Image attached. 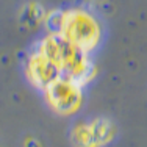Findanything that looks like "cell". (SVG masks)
<instances>
[{"label":"cell","mask_w":147,"mask_h":147,"mask_svg":"<svg viewBox=\"0 0 147 147\" xmlns=\"http://www.w3.org/2000/svg\"><path fill=\"white\" fill-rule=\"evenodd\" d=\"M38 52L50 59L61 71L63 77L74 80L78 85L86 83L94 74V67L88 58V53L59 33L49 34Z\"/></svg>","instance_id":"6da1fadb"},{"label":"cell","mask_w":147,"mask_h":147,"mask_svg":"<svg viewBox=\"0 0 147 147\" xmlns=\"http://www.w3.org/2000/svg\"><path fill=\"white\" fill-rule=\"evenodd\" d=\"M27 74H28L30 82L39 89H47L50 85H53L57 80L63 77L61 71L41 52H36V55L30 58Z\"/></svg>","instance_id":"277c9868"},{"label":"cell","mask_w":147,"mask_h":147,"mask_svg":"<svg viewBox=\"0 0 147 147\" xmlns=\"http://www.w3.org/2000/svg\"><path fill=\"white\" fill-rule=\"evenodd\" d=\"M113 136L111 125L105 121H96L89 125H82L75 130L77 147H99L108 142Z\"/></svg>","instance_id":"5b68a950"},{"label":"cell","mask_w":147,"mask_h":147,"mask_svg":"<svg viewBox=\"0 0 147 147\" xmlns=\"http://www.w3.org/2000/svg\"><path fill=\"white\" fill-rule=\"evenodd\" d=\"M44 91L49 105L59 114L75 113L82 103V85L66 77H61Z\"/></svg>","instance_id":"3957f363"},{"label":"cell","mask_w":147,"mask_h":147,"mask_svg":"<svg viewBox=\"0 0 147 147\" xmlns=\"http://www.w3.org/2000/svg\"><path fill=\"white\" fill-rule=\"evenodd\" d=\"M58 33L86 53L96 49L100 38L99 24L85 11H69L63 14Z\"/></svg>","instance_id":"7a4b0ae2"}]
</instances>
